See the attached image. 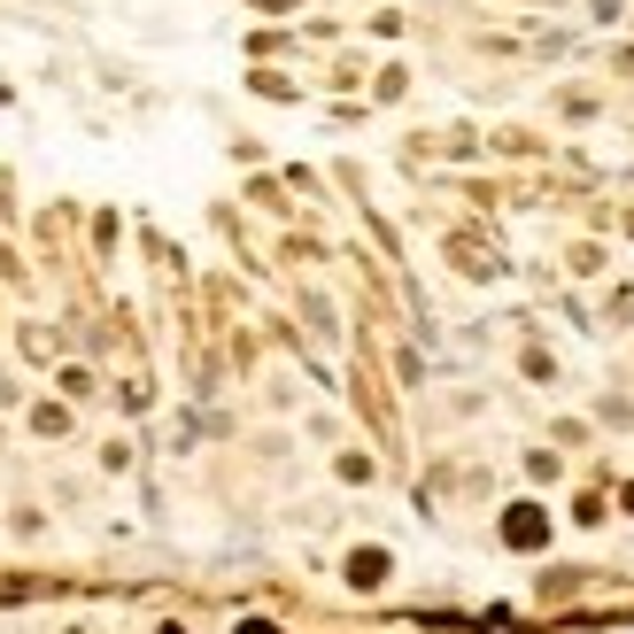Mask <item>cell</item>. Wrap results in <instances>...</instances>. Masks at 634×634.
<instances>
[{
    "instance_id": "obj_3",
    "label": "cell",
    "mask_w": 634,
    "mask_h": 634,
    "mask_svg": "<svg viewBox=\"0 0 634 634\" xmlns=\"http://www.w3.org/2000/svg\"><path fill=\"white\" fill-rule=\"evenodd\" d=\"M240 634H279V626H263V619H248V626H240Z\"/></svg>"
},
{
    "instance_id": "obj_1",
    "label": "cell",
    "mask_w": 634,
    "mask_h": 634,
    "mask_svg": "<svg viewBox=\"0 0 634 634\" xmlns=\"http://www.w3.org/2000/svg\"><path fill=\"white\" fill-rule=\"evenodd\" d=\"M503 541H511V550H534V541H541V511H534V503H518V511L503 518Z\"/></svg>"
},
{
    "instance_id": "obj_2",
    "label": "cell",
    "mask_w": 634,
    "mask_h": 634,
    "mask_svg": "<svg viewBox=\"0 0 634 634\" xmlns=\"http://www.w3.org/2000/svg\"><path fill=\"white\" fill-rule=\"evenodd\" d=\"M387 581V550H356L348 558V588H380Z\"/></svg>"
},
{
    "instance_id": "obj_4",
    "label": "cell",
    "mask_w": 634,
    "mask_h": 634,
    "mask_svg": "<svg viewBox=\"0 0 634 634\" xmlns=\"http://www.w3.org/2000/svg\"><path fill=\"white\" fill-rule=\"evenodd\" d=\"M155 634H187V626H155Z\"/></svg>"
}]
</instances>
